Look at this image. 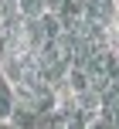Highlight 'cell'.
I'll return each mask as SVG.
<instances>
[{"mask_svg":"<svg viewBox=\"0 0 119 129\" xmlns=\"http://www.w3.org/2000/svg\"><path fill=\"white\" fill-rule=\"evenodd\" d=\"M14 109H17V95H14V82H7V78L0 75V122H7V119L14 116Z\"/></svg>","mask_w":119,"mask_h":129,"instance_id":"obj_1","label":"cell"}]
</instances>
